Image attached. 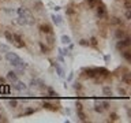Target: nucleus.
<instances>
[{
	"mask_svg": "<svg viewBox=\"0 0 131 123\" xmlns=\"http://www.w3.org/2000/svg\"><path fill=\"white\" fill-rule=\"evenodd\" d=\"M12 38H14L12 44L15 45L16 48H22V47H25V42L22 41V36H21V34H18V33H12Z\"/></svg>",
	"mask_w": 131,
	"mask_h": 123,
	"instance_id": "f257e3e1",
	"label": "nucleus"
},
{
	"mask_svg": "<svg viewBox=\"0 0 131 123\" xmlns=\"http://www.w3.org/2000/svg\"><path fill=\"white\" fill-rule=\"evenodd\" d=\"M97 4H98V7L96 8L97 16H98L100 19H102V18H107V8H105V6H104V4H101L100 1H98Z\"/></svg>",
	"mask_w": 131,
	"mask_h": 123,
	"instance_id": "f03ea898",
	"label": "nucleus"
},
{
	"mask_svg": "<svg viewBox=\"0 0 131 123\" xmlns=\"http://www.w3.org/2000/svg\"><path fill=\"white\" fill-rule=\"evenodd\" d=\"M40 32L41 33H45V34H49V33H53V30H52V26L51 25H48V23H42V25H40Z\"/></svg>",
	"mask_w": 131,
	"mask_h": 123,
	"instance_id": "7ed1b4c3",
	"label": "nucleus"
},
{
	"mask_svg": "<svg viewBox=\"0 0 131 123\" xmlns=\"http://www.w3.org/2000/svg\"><path fill=\"white\" fill-rule=\"evenodd\" d=\"M130 47V37H126L124 40H120L117 42V49H123Z\"/></svg>",
	"mask_w": 131,
	"mask_h": 123,
	"instance_id": "20e7f679",
	"label": "nucleus"
},
{
	"mask_svg": "<svg viewBox=\"0 0 131 123\" xmlns=\"http://www.w3.org/2000/svg\"><path fill=\"white\" fill-rule=\"evenodd\" d=\"M14 89L15 90H18V92H22V90H26L27 89V86L23 83V82H15V85H14Z\"/></svg>",
	"mask_w": 131,
	"mask_h": 123,
	"instance_id": "39448f33",
	"label": "nucleus"
},
{
	"mask_svg": "<svg viewBox=\"0 0 131 123\" xmlns=\"http://www.w3.org/2000/svg\"><path fill=\"white\" fill-rule=\"evenodd\" d=\"M7 79H8V81H11L12 83L18 82V77H16V73H15V71H10V73L7 74Z\"/></svg>",
	"mask_w": 131,
	"mask_h": 123,
	"instance_id": "423d86ee",
	"label": "nucleus"
},
{
	"mask_svg": "<svg viewBox=\"0 0 131 123\" xmlns=\"http://www.w3.org/2000/svg\"><path fill=\"white\" fill-rule=\"evenodd\" d=\"M122 56H123V59L126 60V62H128V63L131 62V52H130V49L123 51V52H122Z\"/></svg>",
	"mask_w": 131,
	"mask_h": 123,
	"instance_id": "0eeeda50",
	"label": "nucleus"
},
{
	"mask_svg": "<svg viewBox=\"0 0 131 123\" xmlns=\"http://www.w3.org/2000/svg\"><path fill=\"white\" fill-rule=\"evenodd\" d=\"M53 66H55V70H56V74H57L60 78H63V77H64V70H63L57 63H53Z\"/></svg>",
	"mask_w": 131,
	"mask_h": 123,
	"instance_id": "6e6552de",
	"label": "nucleus"
},
{
	"mask_svg": "<svg viewBox=\"0 0 131 123\" xmlns=\"http://www.w3.org/2000/svg\"><path fill=\"white\" fill-rule=\"evenodd\" d=\"M94 111L96 112H98V114H102L104 112V108H102V104H101V101H96V105H94Z\"/></svg>",
	"mask_w": 131,
	"mask_h": 123,
	"instance_id": "1a4fd4ad",
	"label": "nucleus"
},
{
	"mask_svg": "<svg viewBox=\"0 0 131 123\" xmlns=\"http://www.w3.org/2000/svg\"><path fill=\"white\" fill-rule=\"evenodd\" d=\"M42 107H44L45 109H51V111H56V109H57V107H55L53 104H51V103H48V101H44V103H42Z\"/></svg>",
	"mask_w": 131,
	"mask_h": 123,
	"instance_id": "9d476101",
	"label": "nucleus"
},
{
	"mask_svg": "<svg viewBox=\"0 0 131 123\" xmlns=\"http://www.w3.org/2000/svg\"><path fill=\"white\" fill-rule=\"evenodd\" d=\"M115 37L116 38H119V40H122L123 37H126V33H124L123 29H117V30L115 32Z\"/></svg>",
	"mask_w": 131,
	"mask_h": 123,
	"instance_id": "9b49d317",
	"label": "nucleus"
},
{
	"mask_svg": "<svg viewBox=\"0 0 131 123\" xmlns=\"http://www.w3.org/2000/svg\"><path fill=\"white\" fill-rule=\"evenodd\" d=\"M77 115H78V118H79V120L86 122V115L83 112V109H77Z\"/></svg>",
	"mask_w": 131,
	"mask_h": 123,
	"instance_id": "f8f14e48",
	"label": "nucleus"
},
{
	"mask_svg": "<svg viewBox=\"0 0 131 123\" xmlns=\"http://www.w3.org/2000/svg\"><path fill=\"white\" fill-rule=\"evenodd\" d=\"M51 18H52V21H53V23L56 25V26L62 25V16H59V15H51Z\"/></svg>",
	"mask_w": 131,
	"mask_h": 123,
	"instance_id": "ddd939ff",
	"label": "nucleus"
},
{
	"mask_svg": "<svg viewBox=\"0 0 131 123\" xmlns=\"http://www.w3.org/2000/svg\"><path fill=\"white\" fill-rule=\"evenodd\" d=\"M45 41L49 44V45H52L53 44V41H55V36H53V33H49V34H46V38Z\"/></svg>",
	"mask_w": 131,
	"mask_h": 123,
	"instance_id": "4468645a",
	"label": "nucleus"
},
{
	"mask_svg": "<svg viewBox=\"0 0 131 123\" xmlns=\"http://www.w3.org/2000/svg\"><path fill=\"white\" fill-rule=\"evenodd\" d=\"M4 37L7 38V41H8V42H11V44H12V41H14V38H12V33H11V32H8V30H6V32H4Z\"/></svg>",
	"mask_w": 131,
	"mask_h": 123,
	"instance_id": "2eb2a0df",
	"label": "nucleus"
},
{
	"mask_svg": "<svg viewBox=\"0 0 131 123\" xmlns=\"http://www.w3.org/2000/svg\"><path fill=\"white\" fill-rule=\"evenodd\" d=\"M130 75H131V74L128 73V71H127V73H126V74L123 75V77H122V81L126 82L127 85H130Z\"/></svg>",
	"mask_w": 131,
	"mask_h": 123,
	"instance_id": "dca6fc26",
	"label": "nucleus"
},
{
	"mask_svg": "<svg viewBox=\"0 0 131 123\" xmlns=\"http://www.w3.org/2000/svg\"><path fill=\"white\" fill-rule=\"evenodd\" d=\"M102 93H104L105 96H112V89H111L109 86H104V88H102Z\"/></svg>",
	"mask_w": 131,
	"mask_h": 123,
	"instance_id": "f3484780",
	"label": "nucleus"
},
{
	"mask_svg": "<svg viewBox=\"0 0 131 123\" xmlns=\"http://www.w3.org/2000/svg\"><path fill=\"white\" fill-rule=\"evenodd\" d=\"M40 49H41V52H42V53H48V52H49V48L46 47L44 42H40Z\"/></svg>",
	"mask_w": 131,
	"mask_h": 123,
	"instance_id": "a211bd4d",
	"label": "nucleus"
},
{
	"mask_svg": "<svg viewBox=\"0 0 131 123\" xmlns=\"http://www.w3.org/2000/svg\"><path fill=\"white\" fill-rule=\"evenodd\" d=\"M46 92H48V94H49L51 97H56V96H57V93H56L52 88H48V86H46Z\"/></svg>",
	"mask_w": 131,
	"mask_h": 123,
	"instance_id": "6ab92c4d",
	"label": "nucleus"
},
{
	"mask_svg": "<svg viewBox=\"0 0 131 123\" xmlns=\"http://www.w3.org/2000/svg\"><path fill=\"white\" fill-rule=\"evenodd\" d=\"M16 22H18V25H27V19L25 16H19Z\"/></svg>",
	"mask_w": 131,
	"mask_h": 123,
	"instance_id": "aec40b11",
	"label": "nucleus"
},
{
	"mask_svg": "<svg viewBox=\"0 0 131 123\" xmlns=\"http://www.w3.org/2000/svg\"><path fill=\"white\" fill-rule=\"evenodd\" d=\"M29 86H30V88H37V86H38V79H34V78H33L30 81V83H29Z\"/></svg>",
	"mask_w": 131,
	"mask_h": 123,
	"instance_id": "412c9836",
	"label": "nucleus"
},
{
	"mask_svg": "<svg viewBox=\"0 0 131 123\" xmlns=\"http://www.w3.org/2000/svg\"><path fill=\"white\" fill-rule=\"evenodd\" d=\"M10 51V47L6 45V44H0V52H8Z\"/></svg>",
	"mask_w": 131,
	"mask_h": 123,
	"instance_id": "4be33fe9",
	"label": "nucleus"
},
{
	"mask_svg": "<svg viewBox=\"0 0 131 123\" xmlns=\"http://www.w3.org/2000/svg\"><path fill=\"white\" fill-rule=\"evenodd\" d=\"M10 107H11V108H16V107H18V100H16V98L10 100Z\"/></svg>",
	"mask_w": 131,
	"mask_h": 123,
	"instance_id": "5701e85b",
	"label": "nucleus"
},
{
	"mask_svg": "<svg viewBox=\"0 0 131 123\" xmlns=\"http://www.w3.org/2000/svg\"><path fill=\"white\" fill-rule=\"evenodd\" d=\"M62 42H63V44H70V42H71V38H70L68 36H63V37H62Z\"/></svg>",
	"mask_w": 131,
	"mask_h": 123,
	"instance_id": "b1692460",
	"label": "nucleus"
},
{
	"mask_svg": "<svg viewBox=\"0 0 131 123\" xmlns=\"http://www.w3.org/2000/svg\"><path fill=\"white\" fill-rule=\"evenodd\" d=\"M34 10H36V11H41V10H42V3H41V1H37L36 6H34Z\"/></svg>",
	"mask_w": 131,
	"mask_h": 123,
	"instance_id": "393cba45",
	"label": "nucleus"
},
{
	"mask_svg": "<svg viewBox=\"0 0 131 123\" xmlns=\"http://www.w3.org/2000/svg\"><path fill=\"white\" fill-rule=\"evenodd\" d=\"M87 3L90 4V8H94L96 7V4L98 3V0H87Z\"/></svg>",
	"mask_w": 131,
	"mask_h": 123,
	"instance_id": "a878e982",
	"label": "nucleus"
},
{
	"mask_svg": "<svg viewBox=\"0 0 131 123\" xmlns=\"http://www.w3.org/2000/svg\"><path fill=\"white\" fill-rule=\"evenodd\" d=\"M89 45H92V47H97V38L92 37V38H90V42H89Z\"/></svg>",
	"mask_w": 131,
	"mask_h": 123,
	"instance_id": "bb28decb",
	"label": "nucleus"
},
{
	"mask_svg": "<svg viewBox=\"0 0 131 123\" xmlns=\"http://www.w3.org/2000/svg\"><path fill=\"white\" fill-rule=\"evenodd\" d=\"M66 12H67V15H74V14H75V10H74L72 7H68Z\"/></svg>",
	"mask_w": 131,
	"mask_h": 123,
	"instance_id": "cd10ccee",
	"label": "nucleus"
},
{
	"mask_svg": "<svg viewBox=\"0 0 131 123\" xmlns=\"http://www.w3.org/2000/svg\"><path fill=\"white\" fill-rule=\"evenodd\" d=\"M124 8H126V10H131V3H130V0H124Z\"/></svg>",
	"mask_w": 131,
	"mask_h": 123,
	"instance_id": "c85d7f7f",
	"label": "nucleus"
},
{
	"mask_svg": "<svg viewBox=\"0 0 131 123\" xmlns=\"http://www.w3.org/2000/svg\"><path fill=\"white\" fill-rule=\"evenodd\" d=\"M74 89L75 90H81L82 89V85H81V82H75V83H74Z\"/></svg>",
	"mask_w": 131,
	"mask_h": 123,
	"instance_id": "c756f323",
	"label": "nucleus"
},
{
	"mask_svg": "<svg viewBox=\"0 0 131 123\" xmlns=\"http://www.w3.org/2000/svg\"><path fill=\"white\" fill-rule=\"evenodd\" d=\"M31 114H34V109H33V108H27L22 115H31Z\"/></svg>",
	"mask_w": 131,
	"mask_h": 123,
	"instance_id": "7c9ffc66",
	"label": "nucleus"
},
{
	"mask_svg": "<svg viewBox=\"0 0 131 123\" xmlns=\"http://www.w3.org/2000/svg\"><path fill=\"white\" fill-rule=\"evenodd\" d=\"M78 44H79V45H83V47H89V41H86V40L78 41Z\"/></svg>",
	"mask_w": 131,
	"mask_h": 123,
	"instance_id": "2f4dec72",
	"label": "nucleus"
},
{
	"mask_svg": "<svg viewBox=\"0 0 131 123\" xmlns=\"http://www.w3.org/2000/svg\"><path fill=\"white\" fill-rule=\"evenodd\" d=\"M101 104H102V108H104V109H108L109 105H111V104H109V101H102Z\"/></svg>",
	"mask_w": 131,
	"mask_h": 123,
	"instance_id": "473e14b6",
	"label": "nucleus"
},
{
	"mask_svg": "<svg viewBox=\"0 0 131 123\" xmlns=\"http://www.w3.org/2000/svg\"><path fill=\"white\" fill-rule=\"evenodd\" d=\"M126 18H127V21L131 19V10H126Z\"/></svg>",
	"mask_w": 131,
	"mask_h": 123,
	"instance_id": "72a5a7b5",
	"label": "nucleus"
},
{
	"mask_svg": "<svg viewBox=\"0 0 131 123\" xmlns=\"http://www.w3.org/2000/svg\"><path fill=\"white\" fill-rule=\"evenodd\" d=\"M75 107H77V109H83V105H82L81 101H77V103H75Z\"/></svg>",
	"mask_w": 131,
	"mask_h": 123,
	"instance_id": "f704fd0d",
	"label": "nucleus"
},
{
	"mask_svg": "<svg viewBox=\"0 0 131 123\" xmlns=\"http://www.w3.org/2000/svg\"><path fill=\"white\" fill-rule=\"evenodd\" d=\"M109 118H111V120H117V119H119V116H117L116 114H111L109 115Z\"/></svg>",
	"mask_w": 131,
	"mask_h": 123,
	"instance_id": "c9c22d12",
	"label": "nucleus"
},
{
	"mask_svg": "<svg viewBox=\"0 0 131 123\" xmlns=\"http://www.w3.org/2000/svg\"><path fill=\"white\" fill-rule=\"evenodd\" d=\"M117 92H119V94H122V96H126V90H124L123 88H119V89H117Z\"/></svg>",
	"mask_w": 131,
	"mask_h": 123,
	"instance_id": "e433bc0d",
	"label": "nucleus"
},
{
	"mask_svg": "<svg viewBox=\"0 0 131 123\" xmlns=\"http://www.w3.org/2000/svg\"><path fill=\"white\" fill-rule=\"evenodd\" d=\"M57 60H59V62H64V59H63V55H62V53L57 56Z\"/></svg>",
	"mask_w": 131,
	"mask_h": 123,
	"instance_id": "4c0bfd02",
	"label": "nucleus"
},
{
	"mask_svg": "<svg viewBox=\"0 0 131 123\" xmlns=\"http://www.w3.org/2000/svg\"><path fill=\"white\" fill-rule=\"evenodd\" d=\"M4 83H6V79L3 77H0V85H4Z\"/></svg>",
	"mask_w": 131,
	"mask_h": 123,
	"instance_id": "58836bf2",
	"label": "nucleus"
},
{
	"mask_svg": "<svg viewBox=\"0 0 131 123\" xmlns=\"http://www.w3.org/2000/svg\"><path fill=\"white\" fill-rule=\"evenodd\" d=\"M72 77H74V73H70L68 78H67V81H71V79H72Z\"/></svg>",
	"mask_w": 131,
	"mask_h": 123,
	"instance_id": "ea45409f",
	"label": "nucleus"
},
{
	"mask_svg": "<svg viewBox=\"0 0 131 123\" xmlns=\"http://www.w3.org/2000/svg\"><path fill=\"white\" fill-rule=\"evenodd\" d=\"M0 120H3V122H7V119H4V116L0 114Z\"/></svg>",
	"mask_w": 131,
	"mask_h": 123,
	"instance_id": "a19ab883",
	"label": "nucleus"
},
{
	"mask_svg": "<svg viewBox=\"0 0 131 123\" xmlns=\"http://www.w3.org/2000/svg\"><path fill=\"white\" fill-rule=\"evenodd\" d=\"M53 10L55 11H60V7L59 6H53Z\"/></svg>",
	"mask_w": 131,
	"mask_h": 123,
	"instance_id": "79ce46f5",
	"label": "nucleus"
},
{
	"mask_svg": "<svg viewBox=\"0 0 131 123\" xmlns=\"http://www.w3.org/2000/svg\"><path fill=\"white\" fill-rule=\"evenodd\" d=\"M109 59H111V56H109V55H107V56H105V62H109Z\"/></svg>",
	"mask_w": 131,
	"mask_h": 123,
	"instance_id": "37998d69",
	"label": "nucleus"
},
{
	"mask_svg": "<svg viewBox=\"0 0 131 123\" xmlns=\"http://www.w3.org/2000/svg\"><path fill=\"white\" fill-rule=\"evenodd\" d=\"M0 60H1V56H0Z\"/></svg>",
	"mask_w": 131,
	"mask_h": 123,
	"instance_id": "c03bdc74",
	"label": "nucleus"
}]
</instances>
